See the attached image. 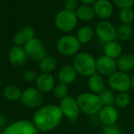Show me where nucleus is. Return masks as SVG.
Segmentation results:
<instances>
[{"mask_svg":"<svg viewBox=\"0 0 134 134\" xmlns=\"http://www.w3.org/2000/svg\"><path fill=\"white\" fill-rule=\"evenodd\" d=\"M63 116L64 115L59 106L46 105L35 112L34 124L39 130L50 131L60 125Z\"/></svg>","mask_w":134,"mask_h":134,"instance_id":"nucleus-1","label":"nucleus"},{"mask_svg":"<svg viewBox=\"0 0 134 134\" xmlns=\"http://www.w3.org/2000/svg\"><path fill=\"white\" fill-rule=\"evenodd\" d=\"M80 111L87 115H96L104 106L99 95L91 92H84L76 97Z\"/></svg>","mask_w":134,"mask_h":134,"instance_id":"nucleus-2","label":"nucleus"},{"mask_svg":"<svg viewBox=\"0 0 134 134\" xmlns=\"http://www.w3.org/2000/svg\"><path fill=\"white\" fill-rule=\"evenodd\" d=\"M96 60L90 53L79 52L74 57L72 65L78 75L88 78L97 72Z\"/></svg>","mask_w":134,"mask_h":134,"instance_id":"nucleus-3","label":"nucleus"},{"mask_svg":"<svg viewBox=\"0 0 134 134\" xmlns=\"http://www.w3.org/2000/svg\"><path fill=\"white\" fill-rule=\"evenodd\" d=\"M79 19L75 12L69 11L67 9H62L59 11L54 19L56 27L61 32L69 34L74 31L78 25Z\"/></svg>","mask_w":134,"mask_h":134,"instance_id":"nucleus-4","label":"nucleus"},{"mask_svg":"<svg viewBox=\"0 0 134 134\" xmlns=\"http://www.w3.org/2000/svg\"><path fill=\"white\" fill-rule=\"evenodd\" d=\"M82 44L76 35L66 34L61 36L57 42L56 48L58 53L64 57L75 56L81 49Z\"/></svg>","mask_w":134,"mask_h":134,"instance_id":"nucleus-5","label":"nucleus"},{"mask_svg":"<svg viewBox=\"0 0 134 134\" xmlns=\"http://www.w3.org/2000/svg\"><path fill=\"white\" fill-rule=\"evenodd\" d=\"M108 85L114 92H128L131 89V76L129 73L117 71L108 78Z\"/></svg>","mask_w":134,"mask_h":134,"instance_id":"nucleus-6","label":"nucleus"},{"mask_svg":"<svg viewBox=\"0 0 134 134\" xmlns=\"http://www.w3.org/2000/svg\"><path fill=\"white\" fill-rule=\"evenodd\" d=\"M116 31L115 26L108 20H101L97 24L95 27V33L97 38L104 43L117 39Z\"/></svg>","mask_w":134,"mask_h":134,"instance_id":"nucleus-7","label":"nucleus"},{"mask_svg":"<svg viewBox=\"0 0 134 134\" xmlns=\"http://www.w3.org/2000/svg\"><path fill=\"white\" fill-rule=\"evenodd\" d=\"M24 48L27 57L34 60L40 61L46 56V46L44 42L39 38H32L24 46Z\"/></svg>","mask_w":134,"mask_h":134,"instance_id":"nucleus-8","label":"nucleus"},{"mask_svg":"<svg viewBox=\"0 0 134 134\" xmlns=\"http://www.w3.org/2000/svg\"><path fill=\"white\" fill-rule=\"evenodd\" d=\"M60 108L64 115L71 121H75L80 114V109L77 103L76 98L71 96H67L61 99L60 103Z\"/></svg>","mask_w":134,"mask_h":134,"instance_id":"nucleus-9","label":"nucleus"},{"mask_svg":"<svg viewBox=\"0 0 134 134\" xmlns=\"http://www.w3.org/2000/svg\"><path fill=\"white\" fill-rule=\"evenodd\" d=\"M97 64V72L100 75L109 77L115 71H118L116 60L111 59L105 55L99 57L96 60Z\"/></svg>","mask_w":134,"mask_h":134,"instance_id":"nucleus-10","label":"nucleus"},{"mask_svg":"<svg viewBox=\"0 0 134 134\" xmlns=\"http://www.w3.org/2000/svg\"><path fill=\"white\" fill-rule=\"evenodd\" d=\"M2 134H36V127L29 121H19L8 126Z\"/></svg>","mask_w":134,"mask_h":134,"instance_id":"nucleus-11","label":"nucleus"},{"mask_svg":"<svg viewBox=\"0 0 134 134\" xmlns=\"http://www.w3.org/2000/svg\"><path fill=\"white\" fill-rule=\"evenodd\" d=\"M93 7L95 15L100 20H108L114 13L115 5L110 0H97Z\"/></svg>","mask_w":134,"mask_h":134,"instance_id":"nucleus-12","label":"nucleus"},{"mask_svg":"<svg viewBox=\"0 0 134 134\" xmlns=\"http://www.w3.org/2000/svg\"><path fill=\"white\" fill-rule=\"evenodd\" d=\"M97 117L100 123L104 126L116 124L119 119V111L116 108L113 106H103L97 113Z\"/></svg>","mask_w":134,"mask_h":134,"instance_id":"nucleus-13","label":"nucleus"},{"mask_svg":"<svg viewBox=\"0 0 134 134\" xmlns=\"http://www.w3.org/2000/svg\"><path fill=\"white\" fill-rule=\"evenodd\" d=\"M21 100L25 105L31 108H37L42 104L43 97L39 90H37L35 88H28L22 93Z\"/></svg>","mask_w":134,"mask_h":134,"instance_id":"nucleus-14","label":"nucleus"},{"mask_svg":"<svg viewBox=\"0 0 134 134\" xmlns=\"http://www.w3.org/2000/svg\"><path fill=\"white\" fill-rule=\"evenodd\" d=\"M34 38H35L34 28L31 26H24L19 31L15 33L13 37V42L14 46H23Z\"/></svg>","mask_w":134,"mask_h":134,"instance_id":"nucleus-15","label":"nucleus"},{"mask_svg":"<svg viewBox=\"0 0 134 134\" xmlns=\"http://www.w3.org/2000/svg\"><path fill=\"white\" fill-rule=\"evenodd\" d=\"M8 57L9 62L13 65L21 66L26 62L27 55L24 47L14 46L9 49Z\"/></svg>","mask_w":134,"mask_h":134,"instance_id":"nucleus-16","label":"nucleus"},{"mask_svg":"<svg viewBox=\"0 0 134 134\" xmlns=\"http://www.w3.org/2000/svg\"><path fill=\"white\" fill-rule=\"evenodd\" d=\"M87 86L91 93L99 95L104 90L106 89V82L103 75L96 72L88 77Z\"/></svg>","mask_w":134,"mask_h":134,"instance_id":"nucleus-17","label":"nucleus"},{"mask_svg":"<svg viewBox=\"0 0 134 134\" xmlns=\"http://www.w3.org/2000/svg\"><path fill=\"white\" fill-rule=\"evenodd\" d=\"M78 76V73L73 65L66 64L64 65L58 72V79L60 82L64 84H71L73 83Z\"/></svg>","mask_w":134,"mask_h":134,"instance_id":"nucleus-18","label":"nucleus"},{"mask_svg":"<svg viewBox=\"0 0 134 134\" xmlns=\"http://www.w3.org/2000/svg\"><path fill=\"white\" fill-rule=\"evenodd\" d=\"M103 50L104 55L111 59L117 60L122 54V46L121 42L116 39L104 43Z\"/></svg>","mask_w":134,"mask_h":134,"instance_id":"nucleus-19","label":"nucleus"},{"mask_svg":"<svg viewBox=\"0 0 134 134\" xmlns=\"http://www.w3.org/2000/svg\"><path fill=\"white\" fill-rule=\"evenodd\" d=\"M118 71L129 73L134 69V54L132 53H122L117 60Z\"/></svg>","mask_w":134,"mask_h":134,"instance_id":"nucleus-20","label":"nucleus"},{"mask_svg":"<svg viewBox=\"0 0 134 134\" xmlns=\"http://www.w3.org/2000/svg\"><path fill=\"white\" fill-rule=\"evenodd\" d=\"M36 81L38 90L43 93H48L51 91L55 86V80L50 74L42 73L38 76Z\"/></svg>","mask_w":134,"mask_h":134,"instance_id":"nucleus-21","label":"nucleus"},{"mask_svg":"<svg viewBox=\"0 0 134 134\" xmlns=\"http://www.w3.org/2000/svg\"><path fill=\"white\" fill-rule=\"evenodd\" d=\"M75 13L79 20L83 22L91 21L96 16L93 5H84V4L79 5L78 9L75 10Z\"/></svg>","mask_w":134,"mask_h":134,"instance_id":"nucleus-22","label":"nucleus"},{"mask_svg":"<svg viewBox=\"0 0 134 134\" xmlns=\"http://www.w3.org/2000/svg\"><path fill=\"white\" fill-rule=\"evenodd\" d=\"M76 37L82 45L90 42L94 37V30L88 25L82 26L79 28Z\"/></svg>","mask_w":134,"mask_h":134,"instance_id":"nucleus-23","label":"nucleus"},{"mask_svg":"<svg viewBox=\"0 0 134 134\" xmlns=\"http://www.w3.org/2000/svg\"><path fill=\"white\" fill-rule=\"evenodd\" d=\"M133 33V29L131 24H121L116 31L117 40L119 42H125L129 40Z\"/></svg>","mask_w":134,"mask_h":134,"instance_id":"nucleus-24","label":"nucleus"},{"mask_svg":"<svg viewBox=\"0 0 134 134\" xmlns=\"http://www.w3.org/2000/svg\"><path fill=\"white\" fill-rule=\"evenodd\" d=\"M57 64V61L55 57L52 56H46L43 59L40 60L39 68L43 73L49 74L55 70Z\"/></svg>","mask_w":134,"mask_h":134,"instance_id":"nucleus-25","label":"nucleus"},{"mask_svg":"<svg viewBox=\"0 0 134 134\" xmlns=\"http://www.w3.org/2000/svg\"><path fill=\"white\" fill-rule=\"evenodd\" d=\"M115 96L114 91L111 89L104 90L100 94L99 97L102 101L103 105L104 106H113L115 104Z\"/></svg>","mask_w":134,"mask_h":134,"instance_id":"nucleus-26","label":"nucleus"},{"mask_svg":"<svg viewBox=\"0 0 134 134\" xmlns=\"http://www.w3.org/2000/svg\"><path fill=\"white\" fill-rule=\"evenodd\" d=\"M119 18L122 24H130L134 20V11L132 8H126L119 10Z\"/></svg>","mask_w":134,"mask_h":134,"instance_id":"nucleus-27","label":"nucleus"},{"mask_svg":"<svg viewBox=\"0 0 134 134\" xmlns=\"http://www.w3.org/2000/svg\"><path fill=\"white\" fill-rule=\"evenodd\" d=\"M20 90L14 86H7L3 91V96L9 100H17L21 97Z\"/></svg>","mask_w":134,"mask_h":134,"instance_id":"nucleus-28","label":"nucleus"},{"mask_svg":"<svg viewBox=\"0 0 134 134\" xmlns=\"http://www.w3.org/2000/svg\"><path fill=\"white\" fill-rule=\"evenodd\" d=\"M131 101L130 95L128 92L118 93L115 96V105L120 108H126Z\"/></svg>","mask_w":134,"mask_h":134,"instance_id":"nucleus-29","label":"nucleus"},{"mask_svg":"<svg viewBox=\"0 0 134 134\" xmlns=\"http://www.w3.org/2000/svg\"><path fill=\"white\" fill-rule=\"evenodd\" d=\"M53 93L55 95V97L59 99H63L65 97L68 96V86L67 84H64L63 82H59L58 84H57L54 88H53Z\"/></svg>","mask_w":134,"mask_h":134,"instance_id":"nucleus-30","label":"nucleus"},{"mask_svg":"<svg viewBox=\"0 0 134 134\" xmlns=\"http://www.w3.org/2000/svg\"><path fill=\"white\" fill-rule=\"evenodd\" d=\"M113 5L119 9L126 8H133L134 0H112Z\"/></svg>","mask_w":134,"mask_h":134,"instance_id":"nucleus-31","label":"nucleus"},{"mask_svg":"<svg viewBox=\"0 0 134 134\" xmlns=\"http://www.w3.org/2000/svg\"><path fill=\"white\" fill-rule=\"evenodd\" d=\"M79 0H64V9L69 10V11L75 12V10L79 6Z\"/></svg>","mask_w":134,"mask_h":134,"instance_id":"nucleus-32","label":"nucleus"},{"mask_svg":"<svg viewBox=\"0 0 134 134\" xmlns=\"http://www.w3.org/2000/svg\"><path fill=\"white\" fill-rule=\"evenodd\" d=\"M103 132L104 134H122V130L117 124L105 126Z\"/></svg>","mask_w":134,"mask_h":134,"instance_id":"nucleus-33","label":"nucleus"},{"mask_svg":"<svg viewBox=\"0 0 134 134\" xmlns=\"http://www.w3.org/2000/svg\"><path fill=\"white\" fill-rule=\"evenodd\" d=\"M37 73L32 70H27L24 73V79L27 82H33L37 79Z\"/></svg>","mask_w":134,"mask_h":134,"instance_id":"nucleus-34","label":"nucleus"},{"mask_svg":"<svg viewBox=\"0 0 134 134\" xmlns=\"http://www.w3.org/2000/svg\"><path fill=\"white\" fill-rule=\"evenodd\" d=\"M82 4H84V5H93L95 2L97 0H79Z\"/></svg>","mask_w":134,"mask_h":134,"instance_id":"nucleus-35","label":"nucleus"},{"mask_svg":"<svg viewBox=\"0 0 134 134\" xmlns=\"http://www.w3.org/2000/svg\"><path fill=\"white\" fill-rule=\"evenodd\" d=\"M131 88L134 90V75L131 77Z\"/></svg>","mask_w":134,"mask_h":134,"instance_id":"nucleus-36","label":"nucleus"},{"mask_svg":"<svg viewBox=\"0 0 134 134\" xmlns=\"http://www.w3.org/2000/svg\"><path fill=\"white\" fill-rule=\"evenodd\" d=\"M0 86H1V81H0Z\"/></svg>","mask_w":134,"mask_h":134,"instance_id":"nucleus-37","label":"nucleus"},{"mask_svg":"<svg viewBox=\"0 0 134 134\" xmlns=\"http://www.w3.org/2000/svg\"><path fill=\"white\" fill-rule=\"evenodd\" d=\"M0 1H1V0H0Z\"/></svg>","mask_w":134,"mask_h":134,"instance_id":"nucleus-38","label":"nucleus"}]
</instances>
